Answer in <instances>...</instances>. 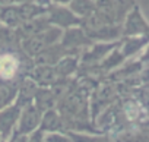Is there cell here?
<instances>
[{
	"label": "cell",
	"mask_w": 149,
	"mask_h": 142,
	"mask_svg": "<svg viewBox=\"0 0 149 142\" xmlns=\"http://www.w3.org/2000/svg\"><path fill=\"white\" fill-rule=\"evenodd\" d=\"M35 123H37V114H35V111L29 110V111L25 114V117H24L22 130H24V132H25V130H31V129L35 126Z\"/></svg>",
	"instance_id": "2"
},
{
	"label": "cell",
	"mask_w": 149,
	"mask_h": 142,
	"mask_svg": "<svg viewBox=\"0 0 149 142\" xmlns=\"http://www.w3.org/2000/svg\"><path fill=\"white\" fill-rule=\"evenodd\" d=\"M16 119V113L13 110L6 111L3 114H0V130L8 133V130L10 129V126L13 125V120Z\"/></svg>",
	"instance_id": "1"
}]
</instances>
